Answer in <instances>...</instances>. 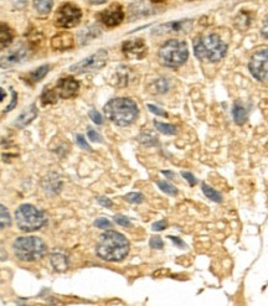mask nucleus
<instances>
[{"label":"nucleus","mask_w":268,"mask_h":306,"mask_svg":"<svg viewBox=\"0 0 268 306\" xmlns=\"http://www.w3.org/2000/svg\"><path fill=\"white\" fill-rule=\"evenodd\" d=\"M129 252V241L115 231H107L101 234L97 243V254L103 261L121 262Z\"/></svg>","instance_id":"1"},{"label":"nucleus","mask_w":268,"mask_h":306,"mask_svg":"<svg viewBox=\"0 0 268 306\" xmlns=\"http://www.w3.org/2000/svg\"><path fill=\"white\" fill-rule=\"evenodd\" d=\"M227 51V45L216 34L199 36L194 40V54L201 61L219 62Z\"/></svg>","instance_id":"2"},{"label":"nucleus","mask_w":268,"mask_h":306,"mask_svg":"<svg viewBox=\"0 0 268 306\" xmlns=\"http://www.w3.org/2000/svg\"><path fill=\"white\" fill-rule=\"evenodd\" d=\"M106 117L119 126H127L138 118V105L131 98H114L105 105Z\"/></svg>","instance_id":"3"},{"label":"nucleus","mask_w":268,"mask_h":306,"mask_svg":"<svg viewBox=\"0 0 268 306\" xmlns=\"http://www.w3.org/2000/svg\"><path fill=\"white\" fill-rule=\"evenodd\" d=\"M16 258L22 262H35L47 252L45 242L38 237H19L13 245Z\"/></svg>","instance_id":"4"},{"label":"nucleus","mask_w":268,"mask_h":306,"mask_svg":"<svg viewBox=\"0 0 268 306\" xmlns=\"http://www.w3.org/2000/svg\"><path fill=\"white\" fill-rule=\"evenodd\" d=\"M159 61L163 66L170 68H178L185 63L189 57L188 45L184 41L173 40L166 41L159 50Z\"/></svg>","instance_id":"5"},{"label":"nucleus","mask_w":268,"mask_h":306,"mask_svg":"<svg viewBox=\"0 0 268 306\" xmlns=\"http://www.w3.org/2000/svg\"><path fill=\"white\" fill-rule=\"evenodd\" d=\"M16 224L22 232H35L46 223V216L32 204H22L15 211Z\"/></svg>","instance_id":"6"},{"label":"nucleus","mask_w":268,"mask_h":306,"mask_svg":"<svg viewBox=\"0 0 268 306\" xmlns=\"http://www.w3.org/2000/svg\"><path fill=\"white\" fill-rule=\"evenodd\" d=\"M81 19H82V11L78 6L73 5V4H64L61 8L59 9L55 18V25L61 29H71L80 24Z\"/></svg>","instance_id":"7"},{"label":"nucleus","mask_w":268,"mask_h":306,"mask_svg":"<svg viewBox=\"0 0 268 306\" xmlns=\"http://www.w3.org/2000/svg\"><path fill=\"white\" fill-rule=\"evenodd\" d=\"M108 54L106 50H98L96 54L91 55V56L83 59L82 61L77 62V63L72 64L70 67V72L72 73H86L92 72V71L101 70L105 67V64L107 63Z\"/></svg>","instance_id":"8"},{"label":"nucleus","mask_w":268,"mask_h":306,"mask_svg":"<svg viewBox=\"0 0 268 306\" xmlns=\"http://www.w3.org/2000/svg\"><path fill=\"white\" fill-rule=\"evenodd\" d=\"M248 68L256 80L261 82H268V48L257 50L251 56Z\"/></svg>","instance_id":"9"},{"label":"nucleus","mask_w":268,"mask_h":306,"mask_svg":"<svg viewBox=\"0 0 268 306\" xmlns=\"http://www.w3.org/2000/svg\"><path fill=\"white\" fill-rule=\"evenodd\" d=\"M29 56V48L24 43H18L0 54V67L9 68L20 63Z\"/></svg>","instance_id":"10"},{"label":"nucleus","mask_w":268,"mask_h":306,"mask_svg":"<svg viewBox=\"0 0 268 306\" xmlns=\"http://www.w3.org/2000/svg\"><path fill=\"white\" fill-rule=\"evenodd\" d=\"M98 19L108 27L118 26L124 19L123 9L119 4H112L110 8L105 9L98 14Z\"/></svg>","instance_id":"11"},{"label":"nucleus","mask_w":268,"mask_h":306,"mask_svg":"<svg viewBox=\"0 0 268 306\" xmlns=\"http://www.w3.org/2000/svg\"><path fill=\"white\" fill-rule=\"evenodd\" d=\"M78 88H80V84H78L77 81L73 77H65L57 82V86L55 88L57 97L59 98H64V100H68V98H72L76 94L78 93Z\"/></svg>","instance_id":"12"},{"label":"nucleus","mask_w":268,"mask_h":306,"mask_svg":"<svg viewBox=\"0 0 268 306\" xmlns=\"http://www.w3.org/2000/svg\"><path fill=\"white\" fill-rule=\"evenodd\" d=\"M123 54L126 55L128 59L133 60H142L143 57L147 55V45L142 39H134V40L126 41L122 46Z\"/></svg>","instance_id":"13"},{"label":"nucleus","mask_w":268,"mask_h":306,"mask_svg":"<svg viewBox=\"0 0 268 306\" xmlns=\"http://www.w3.org/2000/svg\"><path fill=\"white\" fill-rule=\"evenodd\" d=\"M73 46V36L70 32H60L51 39V47L56 51H66Z\"/></svg>","instance_id":"14"},{"label":"nucleus","mask_w":268,"mask_h":306,"mask_svg":"<svg viewBox=\"0 0 268 306\" xmlns=\"http://www.w3.org/2000/svg\"><path fill=\"white\" fill-rule=\"evenodd\" d=\"M36 117H38V109H36V105L31 104L27 108H25V109L20 113V116L16 118L14 125L18 126V128H25V126H26L27 124L31 123Z\"/></svg>","instance_id":"15"},{"label":"nucleus","mask_w":268,"mask_h":306,"mask_svg":"<svg viewBox=\"0 0 268 306\" xmlns=\"http://www.w3.org/2000/svg\"><path fill=\"white\" fill-rule=\"evenodd\" d=\"M14 40V32L6 24L0 22V51H3L11 45Z\"/></svg>","instance_id":"16"},{"label":"nucleus","mask_w":268,"mask_h":306,"mask_svg":"<svg viewBox=\"0 0 268 306\" xmlns=\"http://www.w3.org/2000/svg\"><path fill=\"white\" fill-rule=\"evenodd\" d=\"M50 261H51V264L55 268V270L57 271H65L68 268V258L65 254H62V253H54V254H51Z\"/></svg>","instance_id":"17"},{"label":"nucleus","mask_w":268,"mask_h":306,"mask_svg":"<svg viewBox=\"0 0 268 306\" xmlns=\"http://www.w3.org/2000/svg\"><path fill=\"white\" fill-rule=\"evenodd\" d=\"M189 26H191V21H188V20H182V21H175V22H169V24L161 25L156 32H161L163 30L165 32L181 31V30H186Z\"/></svg>","instance_id":"18"},{"label":"nucleus","mask_w":268,"mask_h":306,"mask_svg":"<svg viewBox=\"0 0 268 306\" xmlns=\"http://www.w3.org/2000/svg\"><path fill=\"white\" fill-rule=\"evenodd\" d=\"M232 114L233 119H235V122H236L239 125H244L247 122V110L245 109L244 105L240 104V103H236V104L233 105Z\"/></svg>","instance_id":"19"},{"label":"nucleus","mask_w":268,"mask_h":306,"mask_svg":"<svg viewBox=\"0 0 268 306\" xmlns=\"http://www.w3.org/2000/svg\"><path fill=\"white\" fill-rule=\"evenodd\" d=\"M54 6V0H34V8L40 15H47Z\"/></svg>","instance_id":"20"},{"label":"nucleus","mask_w":268,"mask_h":306,"mask_svg":"<svg viewBox=\"0 0 268 306\" xmlns=\"http://www.w3.org/2000/svg\"><path fill=\"white\" fill-rule=\"evenodd\" d=\"M44 187L47 192H59L60 187H61V180L57 175H55V179H51V175H48L46 177L45 183H44Z\"/></svg>","instance_id":"21"},{"label":"nucleus","mask_w":268,"mask_h":306,"mask_svg":"<svg viewBox=\"0 0 268 306\" xmlns=\"http://www.w3.org/2000/svg\"><path fill=\"white\" fill-rule=\"evenodd\" d=\"M48 71H50V66H48V64H44L41 67L36 68L35 71H32L29 75L30 82H31V83H38V82H40V81L47 75Z\"/></svg>","instance_id":"22"},{"label":"nucleus","mask_w":268,"mask_h":306,"mask_svg":"<svg viewBox=\"0 0 268 306\" xmlns=\"http://www.w3.org/2000/svg\"><path fill=\"white\" fill-rule=\"evenodd\" d=\"M201 187H202V192L205 193V196H206L207 199H210L211 201H215V202L223 201V196H221L220 193L217 192L215 188H212L211 186H209V185H206L205 183H202Z\"/></svg>","instance_id":"23"},{"label":"nucleus","mask_w":268,"mask_h":306,"mask_svg":"<svg viewBox=\"0 0 268 306\" xmlns=\"http://www.w3.org/2000/svg\"><path fill=\"white\" fill-rule=\"evenodd\" d=\"M11 224V218L9 215V211L5 206L0 204V231L8 228Z\"/></svg>","instance_id":"24"},{"label":"nucleus","mask_w":268,"mask_h":306,"mask_svg":"<svg viewBox=\"0 0 268 306\" xmlns=\"http://www.w3.org/2000/svg\"><path fill=\"white\" fill-rule=\"evenodd\" d=\"M169 89V82L165 78H159L152 84V92L153 93H165Z\"/></svg>","instance_id":"25"},{"label":"nucleus","mask_w":268,"mask_h":306,"mask_svg":"<svg viewBox=\"0 0 268 306\" xmlns=\"http://www.w3.org/2000/svg\"><path fill=\"white\" fill-rule=\"evenodd\" d=\"M154 125L158 129L159 132H161L163 134L166 135H174L177 134V126L172 125V124H165V123H160V122H154Z\"/></svg>","instance_id":"26"},{"label":"nucleus","mask_w":268,"mask_h":306,"mask_svg":"<svg viewBox=\"0 0 268 306\" xmlns=\"http://www.w3.org/2000/svg\"><path fill=\"white\" fill-rule=\"evenodd\" d=\"M57 94L55 92V89H46L45 92L41 96V100H43V104H50V103H55L57 101Z\"/></svg>","instance_id":"27"},{"label":"nucleus","mask_w":268,"mask_h":306,"mask_svg":"<svg viewBox=\"0 0 268 306\" xmlns=\"http://www.w3.org/2000/svg\"><path fill=\"white\" fill-rule=\"evenodd\" d=\"M158 186L161 188V191L166 192L168 195H172V196H175L178 193V190L175 186L170 185L169 183H166V181H158Z\"/></svg>","instance_id":"28"},{"label":"nucleus","mask_w":268,"mask_h":306,"mask_svg":"<svg viewBox=\"0 0 268 306\" xmlns=\"http://www.w3.org/2000/svg\"><path fill=\"white\" fill-rule=\"evenodd\" d=\"M126 201L131 202V204H142L144 201V196L139 192H131L128 195H126Z\"/></svg>","instance_id":"29"},{"label":"nucleus","mask_w":268,"mask_h":306,"mask_svg":"<svg viewBox=\"0 0 268 306\" xmlns=\"http://www.w3.org/2000/svg\"><path fill=\"white\" fill-rule=\"evenodd\" d=\"M138 140H139V142L142 143V144L148 145V146H149V145L158 144V140H156V137H152V135H149V134L139 135Z\"/></svg>","instance_id":"30"},{"label":"nucleus","mask_w":268,"mask_h":306,"mask_svg":"<svg viewBox=\"0 0 268 306\" xmlns=\"http://www.w3.org/2000/svg\"><path fill=\"white\" fill-rule=\"evenodd\" d=\"M94 225L98 227V228L107 229L112 227V223H111V221H108L107 218H97V220L94 221Z\"/></svg>","instance_id":"31"},{"label":"nucleus","mask_w":268,"mask_h":306,"mask_svg":"<svg viewBox=\"0 0 268 306\" xmlns=\"http://www.w3.org/2000/svg\"><path fill=\"white\" fill-rule=\"evenodd\" d=\"M89 118L93 121V123H96V124H102L103 123V118H102V116H101V113L97 112L96 109L89 110Z\"/></svg>","instance_id":"32"},{"label":"nucleus","mask_w":268,"mask_h":306,"mask_svg":"<svg viewBox=\"0 0 268 306\" xmlns=\"http://www.w3.org/2000/svg\"><path fill=\"white\" fill-rule=\"evenodd\" d=\"M149 245H150V247L154 248V249H161L164 243H163V241H161L160 237H152Z\"/></svg>","instance_id":"33"},{"label":"nucleus","mask_w":268,"mask_h":306,"mask_svg":"<svg viewBox=\"0 0 268 306\" xmlns=\"http://www.w3.org/2000/svg\"><path fill=\"white\" fill-rule=\"evenodd\" d=\"M114 221L118 223L119 225H123V227H129L131 225V221L126 217V216L122 215H115L114 216Z\"/></svg>","instance_id":"34"},{"label":"nucleus","mask_w":268,"mask_h":306,"mask_svg":"<svg viewBox=\"0 0 268 306\" xmlns=\"http://www.w3.org/2000/svg\"><path fill=\"white\" fill-rule=\"evenodd\" d=\"M87 135H89V138L92 140V142H96V143L102 142V137H101L96 130H93V129H89Z\"/></svg>","instance_id":"35"},{"label":"nucleus","mask_w":268,"mask_h":306,"mask_svg":"<svg viewBox=\"0 0 268 306\" xmlns=\"http://www.w3.org/2000/svg\"><path fill=\"white\" fill-rule=\"evenodd\" d=\"M76 142H77V144L80 145L81 148L85 149V150H89L91 151V146H89V144H87L86 139L82 137V135H77V138H76Z\"/></svg>","instance_id":"36"},{"label":"nucleus","mask_w":268,"mask_h":306,"mask_svg":"<svg viewBox=\"0 0 268 306\" xmlns=\"http://www.w3.org/2000/svg\"><path fill=\"white\" fill-rule=\"evenodd\" d=\"M11 96H13V98H11L10 104H9L8 107H6V109H5L6 113L10 112V110H13L14 108L16 107V103H18V94H16V92L13 91V89H11Z\"/></svg>","instance_id":"37"},{"label":"nucleus","mask_w":268,"mask_h":306,"mask_svg":"<svg viewBox=\"0 0 268 306\" xmlns=\"http://www.w3.org/2000/svg\"><path fill=\"white\" fill-rule=\"evenodd\" d=\"M148 108H149L150 112L154 113V114H156V116H160V117H168V114H166V113L164 112L163 109H160V108L156 107V105H153V104H148Z\"/></svg>","instance_id":"38"},{"label":"nucleus","mask_w":268,"mask_h":306,"mask_svg":"<svg viewBox=\"0 0 268 306\" xmlns=\"http://www.w3.org/2000/svg\"><path fill=\"white\" fill-rule=\"evenodd\" d=\"M152 228H153V231H163V229L166 228V221H158V222L153 223V225H152Z\"/></svg>","instance_id":"39"},{"label":"nucleus","mask_w":268,"mask_h":306,"mask_svg":"<svg viewBox=\"0 0 268 306\" xmlns=\"http://www.w3.org/2000/svg\"><path fill=\"white\" fill-rule=\"evenodd\" d=\"M181 175H182V176H184V177H185L186 181H188V183L190 184L191 186H195L196 183H198V181H196L195 177H194V175L190 174V172H182Z\"/></svg>","instance_id":"40"},{"label":"nucleus","mask_w":268,"mask_h":306,"mask_svg":"<svg viewBox=\"0 0 268 306\" xmlns=\"http://www.w3.org/2000/svg\"><path fill=\"white\" fill-rule=\"evenodd\" d=\"M98 202L103 207H107V208H111L113 206V202L110 199H107V197H98Z\"/></svg>","instance_id":"41"},{"label":"nucleus","mask_w":268,"mask_h":306,"mask_svg":"<svg viewBox=\"0 0 268 306\" xmlns=\"http://www.w3.org/2000/svg\"><path fill=\"white\" fill-rule=\"evenodd\" d=\"M169 238H170V239H172V241H173V242H174L175 245H179V247H185V245H184V242H182V241H181V239L177 238V237H173V236H172V237H169Z\"/></svg>","instance_id":"42"},{"label":"nucleus","mask_w":268,"mask_h":306,"mask_svg":"<svg viewBox=\"0 0 268 306\" xmlns=\"http://www.w3.org/2000/svg\"><path fill=\"white\" fill-rule=\"evenodd\" d=\"M262 35L268 39V19L266 20L265 24H263V26H262Z\"/></svg>","instance_id":"43"},{"label":"nucleus","mask_w":268,"mask_h":306,"mask_svg":"<svg viewBox=\"0 0 268 306\" xmlns=\"http://www.w3.org/2000/svg\"><path fill=\"white\" fill-rule=\"evenodd\" d=\"M92 4H94V5H99V4H103L106 3L107 0H89Z\"/></svg>","instance_id":"44"},{"label":"nucleus","mask_w":268,"mask_h":306,"mask_svg":"<svg viewBox=\"0 0 268 306\" xmlns=\"http://www.w3.org/2000/svg\"><path fill=\"white\" fill-rule=\"evenodd\" d=\"M4 97H5V92L3 88H0V102L4 100Z\"/></svg>","instance_id":"45"},{"label":"nucleus","mask_w":268,"mask_h":306,"mask_svg":"<svg viewBox=\"0 0 268 306\" xmlns=\"http://www.w3.org/2000/svg\"><path fill=\"white\" fill-rule=\"evenodd\" d=\"M150 1H153V3H163L165 0H150Z\"/></svg>","instance_id":"46"}]
</instances>
